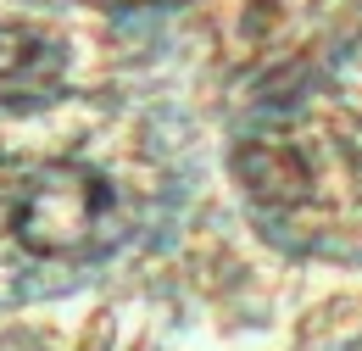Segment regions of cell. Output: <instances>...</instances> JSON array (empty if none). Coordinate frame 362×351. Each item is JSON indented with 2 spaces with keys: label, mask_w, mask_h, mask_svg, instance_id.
<instances>
[{
  "label": "cell",
  "mask_w": 362,
  "mask_h": 351,
  "mask_svg": "<svg viewBox=\"0 0 362 351\" xmlns=\"http://www.w3.org/2000/svg\"><path fill=\"white\" fill-rule=\"evenodd\" d=\"M117 229L112 184L84 162H45L11 195V234L40 257H78L95 251Z\"/></svg>",
  "instance_id": "1"
},
{
  "label": "cell",
  "mask_w": 362,
  "mask_h": 351,
  "mask_svg": "<svg viewBox=\"0 0 362 351\" xmlns=\"http://www.w3.org/2000/svg\"><path fill=\"white\" fill-rule=\"evenodd\" d=\"M62 73H67V50L50 40L45 28L0 23V106L50 95L62 84Z\"/></svg>",
  "instance_id": "2"
},
{
  "label": "cell",
  "mask_w": 362,
  "mask_h": 351,
  "mask_svg": "<svg viewBox=\"0 0 362 351\" xmlns=\"http://www.w3.org/2000/svg\"><path fill=\"white\" fill-rule=\"evenodd\" d=\"M240 178H245V190L257 201H296V195H307L301 162L290 151H279V145H251L240 156Z\"/></svg>",
  "instance_id": "3"
},
{
  "label": "cell",
  "mask_w": 362,
  "mask_h": 351,
  "mask_svg": "<svg viewBox=\"0 0 362 351\" xmlns=\"http://www.w3.org/2000/svg\"><path fill=\"white\" fill-rule=\"evenodd\" d=\"M100 6H151V0H100Z\"/></svg>",
  "instance_id": "4"
}]
</instances>
